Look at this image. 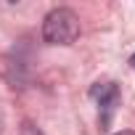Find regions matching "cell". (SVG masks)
<instances>
[{
    "label": "cell",
    "mask_w": 135,
    "mask_h": 135,
    "mask_svg": "<svg viewBox=\"0 0 135 135\" xmlns=\"http://www.w3.org/2000/svg\"><path fill=\"white\" fill-rule=\"evenodd\" d=\"M80 37V19L72 8H53L42 21V40L48 45H72Z\"/></svg>",
    "instance_id": "1"
},
{
    "label": "cell",
    "mask_w": 135,
    "mask_h": 135,
    "mask_svg": "<svg viewBox=\"0 0 135 135\" xmlns=\"http://www.w3.org/2000/svg\"><path fill=\"white\" fill-rule=\"evenodd\" d=\"M90 98H93V101L98 103V109H101V127H109V122H111L117 106L122 103V95H119L117 82H95V85L90 88Z\"/></svg>",
    "instance_id": "2"
},
{
    "label": "cell",
    "mask_w": 135,
    "mask_h": 135,
    "mask_svg": "<svg viewBox=\"0 0 135 135\" xmlns=\"http://www.w3.org/2000/svg\"><path fill=\"white\" fill-rule=\"evenodd\" d=\"M21 135H42V132H40L32 122H24V124H21Z\"/></svg>",
    "instance_id": "3"
},
{
    "label": "cell",
    "mask_w": 135,
    "mask_h": 135,
    "mask_svg": "<svg viewBox=\"0 0 135 135\" xmlns=\"http://www.w3.org/2000/svg\"><path fill=\"white\" fill-rule=\"evenodd\" d=\"M114 135H135L132 130H122V132H114Z\"/></svg>",
    "instance_id": "4"
},
{
    "label": "cell",
    "mask_w": 135,
    "mask_h": 135,
    "mask_svg": "<svg viewBox=\"0 0 135 135\" xmlns=\"http://www.w3.org/2000/svg\"><path fill=\"white\" fill-rule=\"evenodd\" d=\"M130 64H132V69H135V56H132V58H130Z\"/></svg>",
    "instance_id": "5"
}]
</instances>
